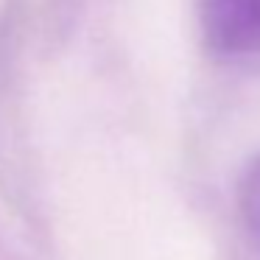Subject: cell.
<instances>
[{
  "label": "cell",
  "instance_id": "cell-1",
  "mask_svg": "<svg viewBox=\"0 0 260 260\" xmlns=\"http://www.w3.org/2000/svg\"><path fill=\"white\" fill-rule=\"evenodd\" d=\"M199 20L215 53H260V0H199Z\"/></svg>",
  "mask_w": 260,
  "mask_h": 260
},
{
  "label": "cell",
  "instance_id": "cell-2",
  "mask_svg": "<svg viewBox=\"0 0 260 260\" xmlns=\"http://www.w3.org/2000/svg\"><path fill=\"white\" fill-rule=\"evenodd\" d=\"M238 210H241V218L246 224L249 235L260 246V154L254 159H249V165L241 174V182H238Z\"/></svg>",
  "mask_w": 260,
  "mask_h": 260
}]
</instances>
